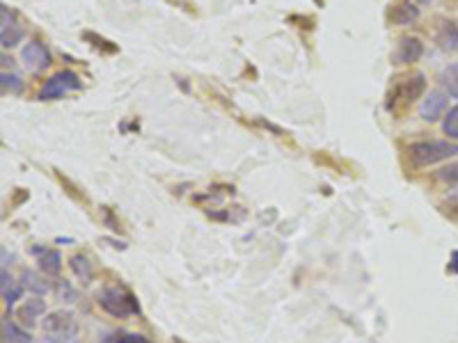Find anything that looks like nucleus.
<instances>
[{
  "label": "nucleus",
  "instance_id": "f257e3e1",
  "mask_svg": "<svg viewBox=\"0 0 458 343\" xmlns=\"http://www.w3.org/2000/svg\"><path fill=\"white\" fill-rule=\"evenodd\" d=\"M456 154H458V144L449 142V140H424V142H415L408 146L410 161L412 165H417V168H428V165L447 161Z\"/></svg>",
  "mask_w": 458,
  "mask_h": 343
},
{
  "label": "nucleus",
  "instance_id": "f03ea898",
  "mask_svg": "<svg viewBox=\"0 0 458 343\" xmlns=\"http://www.w3.org/2000/svg\"><path fill=\"white\" fill-rule=\"evenodd\" d=\"M99 307L115 318H128L140 313V304H137L135 295L119 286H108L99 293Z\"/></svg>",
  "mask_w": 458,
  "mask_h": 343
},
{
  "label": "nucleus",
  "instance_id": "7ed1b4c3",
  "mask_svg": "<svg viewBox=\"0 0 458 343\" xmlns=\"http://www.w3.org/2000/svg\"><path fill=\"white\" fill-rule=\"evenodd\" d=\"M80 85H82V82H80V78H78V73L64 69V71H58L55 76H51L49 80L44 82L42 89H39V99H42V101L62 99L64 94H69V92L80 89Z\"/></svg>",
  "mask_w": 458,
  "mask_h": 343
},
{
  "label": "nucleus",
  "instance_id": "20e7f679",
  "mask_svg": "<svg viewBox=\"0 0 458 343\" xmlns=\"http://www.w3.org/2000/svg\"><path fill=\"white\" fill-rule=\"evenodd\" d=\"M424 89H426L424 73H415V76L403 78V80L397 82V87H394V94H392V101L388 104V108L392 110V108H397L399 104L408 106L415 99H419L421 94H424Z\"/></svg>",
  "mask_w": 458,
  "mask_h": 343
},
{
  "label": "nucleus",
  "instance_id": "39448f33",
  "mask_svg": "<svg viewBox=\"0 0 458 343\" xmlns=\"http://www.w3.org/2000/svg\"><path fill=\"white\" fill-rule=\"evenodd\" d=\"M23 39V27L16 23V14L7 5L0 7V42L3 49H12Z\"/></svg>",
  "mask_w": 458,
  "mask_h": 343
},
{
  "label": "nucleus",
  "instance_id": "423d86ee",
  "mask_svg": "<svg viewBox=\"0 0 458 343\" xmlns=\"http://www.w3.org/2000/svg\"><path fill=\"white\" fill-rule=\"evenodd\" d=\"M23 67L32 73H39L51 64V53L42 42H27L21 51Z\"/></svg>",
  "mask_w": 458,
  "mask_h": 343
},
{
  "label": "nucleus",
  "instance_id": "0eeeda50",
  "mask_svg": "<svg viewBox=\"0 0 458 343\" xmlns=\"http://www.w3.org/2000/svg\"><path fill=\"white\" fill-rule=\"evenodd\" d=\"M447 106H449V99L445 92H440V89H433V92H428L426 99L421 101V106H419V115L424 122H438L440 117H445L447 113Z\"/></svg>",
  "mask_w": 458,
  "mask_h": 343
},
{
  "label": "nucleus",
  "instance_id": "6e6552de",
  "mask_svg": "<svg viewBox=\"0 0 458 343\" xmlns=\"http://www.w3.org/2000/svg\"><path fill=\"white\" fill-rule=\"evenodd\" d=\"M44 332H55V335H78V323L69 311H53L42 323Z\"/></svg>",
  "mask_w": 458,
  "mask_h": 343
},
{
  "label": "nucleus",
  "instance_id": "1a4fd4ad",
  "mask_svg": "<svg viewBox=\"0 0 458 343\" xmlns=\"http://www.w3.org/2000/svg\"><path fill=\"white\" fill-rule=\"evenodd\" d=\"M421 55H424V44H421V39H417V37H401L397 53H394V60H397V64H412Z\"/></svg>",
  "mask_w": 458,
  "mask_h": 343
},
{
  "label": "nucleus",
  "instance_id": "9d476101",
  "mask_svg": "<svg viewBox=\"0 0 458 343\" xmlns=\"http://www.w3.org/2000/svg\"><path fill=\"white\" fill-rule=\"evenodd\" d=\"M35 254H39V266L46 275H58L62 270V256L55 249H42L35 247Z\"/></svg>",
  "mask_w": 458,
  "mask_h": 343
},
{
  "label": "nucleus",
  "instance_id": "9b49d317",
  "mask_svg": "<svg viewBox=\"0 0 458 343\" xmlns=\"http://www.w3.org/2000/svg\"><path fill=\"white\" fill-rule=\"evenodd\" d=\"M438 44L445 51H458V23L456 21H442L438 30Z\"/></svg>",
  "mask_w": 458,
  "mask_h": 343
},
{
  "label": "nucleus",
  "instance_id": "f8f14e48",
  "mask_svg": "<svg viewBox=\"0 0 458 343\" xmlns=\"http://www.w3.org/2000/svg\"><path fill=\"white\" fill-rule=\"evenodd\" d=\"M419 18V7L412 3H401L392 14V21L397 25H412Z\"/></svg>",
  "mask_w": 458,
  "mask_h": 343
},
{
  "label": "nucleus",
  "instance_id": "ddd939ff",
  "mask_svg": "<svg viewBox=\"0 0 458 343\" xmlns=\"http://www.w3.org/2000/svg\"><path fill=\"white\" fill-rule=\"evenodd\" d=\"M21 282H23V289L27 291H32L37 295H44V293H49V284L44 282V277L42 275H37L35 270H25L21 273Z\"/></svg>",
  "mask_w": 458,
  "mask_h": 343
},
{
  "label": "nucleus",
  "instance_id": "4468645a",
  "mask_svg": "<svg viewBox=\"0 0 458 343\" xmlns=\"http://www.w3.org/2000/svg\"><path fill=\"white\" fill-rule=\"evenodd\" d=\"M3 341L5 343H30L32 337L25 330H21L12 320H3Z\"/></svg>",
  "mask_w": 458,
  "mask_h": 343
},
{
  "label": "nucleus",
  "instance_id": "2eb2a0df",
  "mask_svg": "<svg viewBox=\"0 0 458 343\" xmlns=\"http://www.w3.org/2000/svg\"><path fill=\"white\" fill-rule=\"evenodd\" d=\"M440 82H442V87L447 89L449 96L458 99V62L445 67V71L440 73Z\"/></svg>",
  "mask_w": 458,
  "mask_h": 343
},
{
  "label": "nucleus",
  "instance_id": "dca6fc26",
  "mask_svg": "<svg viewBox=\"0 0 458 343\" xmlns=\"http://www.w3.org/2000/svg\"><path fill=\"white\" fill-rule=\"evenodd\" d=\"M69 266H71L73 275H76L82 284H89V282H92V277H94V273H92V266H89V261H87V258L82 256V254L71 256Z\"/></svg>",
  "mask_w": 458,
  "mask_h": 343
},
{
  "label": "nucleus",
  "instance_id": "f3484780",
  "mask_svg": "<svg viewBox=\"0 0 458 343\" xmlns=\"http://www.w3.org/2000/svg\"><path fill=\"white\" fill-rule=\"evenodd\" d=\"M44 311H46V302L39 300V298H30V300H25V304H23L21 318L27 323V325H32V323L39 318Z\"/></svg>",
  "mask_w": 458,
  "mask_h": 343
},
{
  "label": "nucleus",
  "instance_id": "a211bd4d",
  "mask_svg": "<svg viewBox=\"0 0 458 343\" xmlns=\"http://www.w3.org/2000/svg\"><path fill=\"white\" fill-rule=\"evenodd\" d=\"M0 85H3V92L7 94H21L23 92V80L21 76H16V73H7L3 71V76H0Z\"/></svg>",
  "mask_w": 458,
  "mask_h": 343
},
{
  "label": "nucleus",
  "instance_id": "6ab92c4d",
  "mask_svg": "<svg viewBox=\"0 0 458 343\" xmlns=\"http://www.w3.org/2000/svg\"><path fill=\"white\" fill-rule=\"evenodd\" d=\"M101 343H149L142 335H131V332H115V335H108Z\"/></svg>",
  "mask_w": 458,
  "mask_h": 343
},
{
  "label": "nucleus",
  "instance_id": "aec40b11",
  "mask_svg": "<svg viewBox=\"0 0 458 343\" xmlns=\"http://www.w3.org/2000/svg\"><path fill=\"white\" fill-rule=\"evenodd\" d=\"M55 293H58V300H62V302H76L78 300V291L73 289L71 286V282H67V280H62V282H58V286H55Z\"/></svg>",
  "mask_w": 458,
  "mask_h": 343
},
{
  "label": "nucleus",
  "instance_id": "412c9836",
  "mask_svg": "<svg viewBox=\"0 0 458 343\" xmlns=\"http://www.w3.org/2000/svg\"><path fill=\"white\" fill-rule=\"evenodd\" d=\"M442 131L452 137V140H458V106L449 110V115L445 117Z\"/></svg>",
  "mask_w": 458,
  "mask_h": 343
},
{
  "label": "nucleus",
  "instance_id": "4be33fe9",
  "mask_svg": "<svg viewBox=\"0 0 458 343\" xmlns=\"http://www.w3.org/2000/svg\"><path fill=\"white\" fill-rule=\"evenodd\" d=\"M438 179L449 183V185H458V163H452V165H447V168L440 170Z\"/></svg>",
  "mask_w": 458,
  "mask_h": 343
},
{
  "label": "nucleus",
  "instance_id": "5701e85b",
  "mask_svg": "<svg viewBox=\"0 0 458 343\" xmlns=\"http://www.w3.org/2000/svg\"><path fill=\"white\" fill-rule=\"evenodd\" d=\"M21 295H23V286H21V284H12L7 291H3V300H5L7 307L12 309V307H14V302H16L18 298H21Z\"/></svg>",
  "mask_w": 458,
  "mask_h": 343
},
{
  "label": "nucleus",
  "instance_id": "b1692460",
  "mask_svg": "<svg viewBox=\"0 0 458 343\" xmlns=\"http://www.w3.org/2000/svg\"><path fill=\"white\" fill-rule=\"evenodd\" d=\"M42 343H78V335H55V332H44Z\"/></svg>",
  "mask_w": 458,
  "mask_h": 343
},
{
  "label": "nucleus",
  "instance_id": "393cba45",
  "mask_svg": "<svg viewBox=\"0 0 458 343\" xmlns=\"http://www.w3.org/2000/svg\"><path fill=\"white\" fill-rule=\"evenodd\" d=\"M447 211L449 213H456V216H458V194H454V197L447 199Z\"/></svg>",
  "mask_w": 458,
  "mask_h": 343
},
{
  "label": "nucleus",
  "instance_id": "a878e982",
  "mask_svg": "<svg viewBox=\"0 0 458 343\" xmlns=\"http://www.w3.org/2000/svg\"><path fill=\"white\" fill-rule=\"evenodd\" d=\"M449 270L458 275V252L452 254V261H449Z\"/></svg>",
  "mask_w": 458,
  "mask_h": 343
},
{
  "label": "nucleus",
  "instance_id": "bb28decb",
  "mask_svg": "<svg viewBox=\"0 0 458 343\" xmlns=\"http://www.w3.org/2000/svg\"><path fill=\"white\" fill-rule=\"evenodd\" d=\"M421 3H428V0H421Z\"/></svg>",
  "mask_w": 458,
  "mask_h": 343
}]
</instances>
